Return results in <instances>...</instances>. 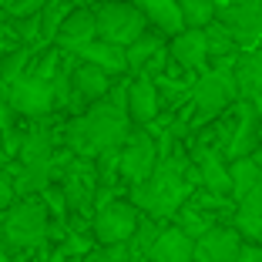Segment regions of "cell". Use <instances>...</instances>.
<instances>
[{
  "label": "cell",
  "instance_id": "ffe728a7",
  "mask_svg": "<svg viewBox=\"0 0 262 262\" xmlns=\"http://www.w3.org/2000/svg\"><path fill=\"white\" fill-rule=\"evenodd\" d=\"M135 7L141 10V17L148 20V27L158 31L162 37L171 40L175 34L185 31V27H182V14H178L175 0H135Z\"/></svg>",
  "mask_w": 262,
  "mask_h": 262
},
{
  "label": "cell",
  "instance_id": "6da1fadb",
  "mask_svg": "<svg viewBox=\"0 0 262 262\" xmlns=\"http://www.w3.org/2000/svg\"><path fill=\"white\" fill-rule=\"evenodd\" d=\"M195 185H199V171H195L192 158L185 155H168L155 165L148 182L131 188V205L141 212V219L151 222H168L178 215V208L192 199Z\"/></svg>",
  "mask_w": 262,
  "mask_h": 262
},
{
  "label": "cell",
  "instance_id": "3957f363",
  "mask_svg": "<svg viewBox=\"0 0 262 262\" xmlns=\"http://www.w3.org/2000/svg\"><path fill=\"white\" fill-rule=\"evenodd\" d=\"M51 232V215L40 199H20L4 212L0 219V242L7 249H20V252H31L40 242L47 239Z\"/></svg>",
  "mask_w": 262,
  "mask_h": 262
},
{
  "label": "cell",
  "instance_id": "52a82bcc",
  "mask_svg": "<svg viewBox=\"0 0 262 262\" xmlns=\"http://www.w3.org/2000/svg\"><path fill=\"white\" fill-rule=\"evenodd\" d=\"M158 165V141L148 135V131L135 128L128 135L121 148H118V178H124L131 188L148 182V175Z\"/></svg>",
  "mask_w": 262,
  "mask_h": 262
},
{
  "label": "cell",
  "instance_id": "7c38bea8",
  "mask_svg": "<svg viewBox=\"0 0 262 262\" xmlns=\"http://www.w3.org/2000/svg\"><path fill=\"white\" fill-rule=\"evenodd\" d=\"M162 104H158V91H155V81L148 77H131L128 81V104H124V115H128L131 128H148V124L158 118Z\"/></svg>",
  "mask_w": 262,
  "mask_h": 262
},
{
  "label": "cell",
  "instance_id": "7402d4cb",
  "mask_svg": "<svg viewBox=\"0 0 262 262\" xmlns=\"http://www.w3.org/2000/svg\"><path fill=\"white\" fill-rule=\"evenodd\" d=\"M17 158H20V165H51L54 162V135L44 128L27 131L17 145Z\"/></svg>",
  "mask_w": 262,
  "mask_h": 262
},
{
  "label": "cell",
  "instance_id": "ac0fdd59",
  "mask_svg": "<svg viewBox=\"0 0 262 262\" xmlns=\"http://www.w3.org/2000/svg\"><path fill=\"white\" fill-rule=\"evenodd\" d=\"M68 77H71V94H74L81 104H98V101H104L111 81H115V77H108L104 71L91 68V64H77Z\"/></svg>",
  "mask_w": 262,
  "mask_h": 262
},
{
  "label": "cell",
  "instance_id": "8992f818",
  "mask_svg": "<svg viewBox=\"0 0 262 262\" xmlns=\"http://www.w3.org/2000/svg\"><path fill=\"white\" fill-rule=\"evenodd\" d=\"M235 101H239V91H235L232 71H205L192 88V104L202 121H215Z\"/></svg>",
  "mask_w": 262,
  "mask_h": 262
},
{
  "label": "cell",
  "instance_id": "ba28073f",
  "mask_svg": "<svg viewBox=\"0 0 262 262\" xmlns=\"http://www.w3.org/2000/svg\"><path fill=\"white\" fill-rule=\"evenodd\" d=\"M4 98H7L10 111H14V115H24V118H44L57 108L51 81H40V77H31V74H24L20 81L4 88Z\"/></svg>",
  "mask_w": 262,
  "mask_h": 262
},
{
  "label": "cell",
  "instance_id": "cb8c5ba5",
  "mask_svg": "<svg viewBox=\"0 0 262 262\" xmlns=\"http://www.w3.org/2000/svg\"><path fill=\"white\" fill-rule=\"evenodd\" d=\"M165 51V37L158 31H151V27H148L145 34H141L138 40H135V44L131 47H124V61H128V71L131 74H138L141 68H145L148 61H151L155 54H162Z\"/></svg>",
  "mask_w": 262,
  "mask_h": 262
},
{
  "label": "cell",
  "instance_id": "603a6c76",
  "mask_svg": "<svg viewBox=\"0 0 262 262\" xmlns=\"http://www.w3.org/2000/svg\"><path fill=\"white\" fill-rule=\"evenodd\" d=\"M259 185H262V171L252 165V158H235V162H229V199L232 202L246 199V195Z\"/></svg>",
  "mask_w": 262,
  "mask_h": 262
},
{
  "label": "cell",
  "instance_id": "f1b7e54d",
  "mask_svg": "<svg viewBox=\"0 0 262 262\" xmlns=\"http://www.w3.org/2000/svg\"><path fill=\"white\" fill-rule=\"evenodd\" d=\"M68 10H74V7H68L64 0H47L44 7H40V40H54V34L61 27V20L68 17Z\"/></svg>",
  "mask_w": 262,
  "mask_h": 262
},
{
  "label": "cell",
  "instance_id": "5bb4252c",
  "mask_svg": "<svg viewBox=\"0 0 262 262\" xmlns=\"http://www.w3.org/2000/svg\"><path fill=\"white\" fill-rule=\"evenodd\" d=\"M262 141V124L255 118L252 104L249 101H239V121H235V131H232V141L225 145L222 158L225 162H235V158H249V155L259 148Z\"/></svg>",
  "mask_w": 262,
  "mask_h": 262
},
{
  "label": "cell",
  "instance_id": "4316f807",
  "mask_svg": "<svg viewBox=\"0 0 262 262\" xmlns=\"http://www.w3.org/2000/svg\"><path fill=\"white\" fill-rule=\"evenodd\" d=\"M31 47H17V51H10V54H4V61H0V84L7 88L14 84V81H20L27 71H31Z\"/></svg>",
  "mask_w": 262,
  "mask_h": 262
},
{
  "label": "cell",
  "instance_id": "44dd1931",
  "mask_svg": "<svg viewBox=\"0 0 262 262\" xmlns=\"http://www.w3.org/2000/svg\"><path fill=\"white\" fill-rule=\"evenodd\" d=\"M192 249H195V242L182 229L162 225L151 252H148V262H192Z\"/></svg>",
  "mask_w": 262,
  "mask_h": 262
},
{
  "label": "cell",
  "instance_id": "7a4b0ae2",
  "mask_svg": "<svg viewBox=\"0 0 262 262\" xmlns=\"http://www.w3.org/2000/svg\"><path fill=\"white\" fill-rule=\"evenodd\" d=\"M131 121L124 111L111 108L108 101H98V104H88L81 115H74L64 128V141H68V151L81 162H94L98 155L104 151H118V148L128 141L131 135Z\"/></svg>",
  "mask_w": 262,
  "mask_h": 262
},
{
  "label": "cell",
  "instance_id": "4fadbf2b",
  "mask_svg": "<svg viewBox=\"0 0 262 262\" xmlns=\"http://www.w3.org/2000/svg\"><path fill=\"white\" fill-rule=\"evenodd\" d=\"M94 37H98V27H94V10L91 7H74V10H68V17H64L61 27H57L54 47H57V51H71V54H74L77 47L91 44Z\"/></svg>",
  "mask_w": 262,
  "mask_h": 262
},
{
  "label": "cell",
  "instance_id": "e575fe53",
  "mask_svg": "<svg viewBox=\"0 0 262 262\" xmlns=\"http://www.w3.org/2000/svg\"><path fill=\"white\" fill-rule=\"evenodd\" d=\"M249 158H252V165H255V168H259V171H262V145H259V148H255V151H252V155H249Z\"/></svg>",
  "mask_w": 262,
  "mask_h": 262
},
{
  "label": "cell",
  "instance_id": "d6a6232c",
  "mask_svg": "<svg viewBox=\"0 0 262 262\" xmlns=\"http://www.w3.org/2000/svg\"><path fill=\"white\" fill-rule=\"evenodd\" d=\"M235 262H262V242H242Z\"/></svg>",
  "mask_w": 262,
  "mask_h": 262
},
{
  "label": "cell",
  "instance_id": "277c9868",
  "mask_svg": "<svg viewBox=\"0 0 262 262\" xmlns=\"http://www.w3.org/2000/svg\"><path fill=\"white\" fill-rule=\"evenodd\" d=\"M94 27L98 40L115 47H131L141 34L148 31V20L135 4H98L94 7Z\"/></svg>",
  "mask_w": 262,
  "mask_h": 262
},
{
  "label": "cell",
  "instance_id": "8d00e7d4",
  "mask_svg": "<svg viewBox=\"0 0 262 262\" xmlns=\"http://www.w3.org/2000/svg\"><path fill=\"white\" fill-rule=\"evenodd\" d=\"M10 252H14V249H7L4 242H0V262H14V259H10Z\"/></svg>",
  "mask_w": 262,
  "mask_h": 262
},
{
  "label": "cell",
  "instance_id": "74e56055",
  "mask_svg": "<svg viewBox=\"0 0 262 262\" xmlns=\"http://www.w3.org/2000/svg\"><path fill=\"white\" fill-rule=\"evenodd\" d=\"M98 4H135V0H98Z\"/></svg>",
  "mask_w": 262,
  "mask_h": 262
},
{
  "label": "cell",
  "instance_id": "4dcf8cb0",
  "mask_svg": "<svg viewBox=\"0 0 262 262\" xmlns=\"http://www.w3.org/2000/svg\"><path fill=\"white\" fill-rule=\"evenodd\" d=\"M14 24H17V37L24 40V47H31L40 40V14L24 17V20H14Z\"/></svg>",
  "mask_w": 262,
  "mask_h": 262
},
{
  "label": "cell",
  "instance_id": "d6986e66",
  "mask_svg": "<svg viewBox=\"0 0 262 262\" xmlns=\"http://www.w3.org/2000/svg\"><path fill=\"white\" fill-rule=\"evenodd\" d=\"M232 229L239 232L242 242H262V185L252 188L246 199L235 202Z\"/></svg>",
  "mask_w": 262,
  "mask_h": 262
},
{
  "label": "cell",
  "instance_id": "d590c367",
  "mask_svg": "<svg viewBox=\"0 0 262 262\" xmlns=\"http://www.w3.org/2000/svg\"><path fill=\"white\" fill-rule=\"evenodd\" d=\"M252 111H255V118H259V124H262V94L252 101Z\"/></svg>",
  "mask_w": 262,
  "mask_h": 262
},
{
  "label": "cell",
  "instance_id": "836d02e7",
  "mask_svg": "<svg viewBox=\"0 0 262 262\" xmlns=\"http://www.w3.org/2000/svg\"><path fill=\"white\" fill-rule=\"evenodd\" d=\"M235 7H262V0H229Z\"/></svg>",
  "mask_w": 262,
  "mask_h": 262
},
{
  "label": "cell",
  "instance_id": "1f68e13d",
  "mask_svg": "<svg viewBox=\"0 0 262 262\" xmlns=\"http://www.w3.org/2000/svg\"><path fill=\"white\" fill-rule=\"evenodd\" d=\"M17 202V192H14V182H10L7 171H0V212H7L10 205Z\"/></svg>",
  "mask_w": 262,
  "mask_h": 262
},
{
  "label": "cell",
  "instance_id": "484cf974",
  "mask_svg": "<svg viewBox=\"0 0 262 262\" xmlns=\"http://www.w3.org/2000/svg\"><path fill=\"white\" fill-rule=\"evenodd\" d=\"M158 232H162V222H151V219H141L135 235L128 239V259L131 262H148V252H151L155 239H158Z\"/></svg>",
  "mask_w": 262,
  "mask_h": 262
},
{
  "label": "cell",
  "instance_id": "8fae6325",
  "mask_svg": "<svg viewBox=\"0 0 262 262\" xmlns=\"http://www.w3.org/2000/svg\"><path fill=\"white\" fill-rule=\"evenodd\" d=\"M195 171H199V185L202 192L208 195H219V199H229V162L222 158L219 148H208L202 145L192 158Z\"/></svg>",
  "mask_w": 262,
  "mask_h": 262
},
{
  "label": "cell",
  "instance_id": "d4e9b609",
  "mask_svg": "<svg viewBox=\"0 0 262 262\" xmlns=\"http://www.w3.org/2000/svg\"><path fill=\"white\" fill-rule=\"evenodd\" d=\"M175 4L185 31H205L208 24L215 20V10H219L215 0H175Z\"/></svg>",
  "mask_w": 262,
  "mask_h": 262
},
{
  "label": "cell",
  "instance_id": "2e32d148",
  "mask_svg": "<svg viewBox=\"0 0 262 262\" xmlns=\"http://www.w3.org/2000/svg\"><path fill=\"white\" fill-rule=\"evenodd\" d=\"M232 81H235V91H239V101H249L252 104L262 94V47H252V51H242L232 64Z\"/></svg>",
  "mask_w": 262,
  "mask_h": 262
},
{
  "label": "cell",
  "instance_id": "e0dca14e",
  "mask_svg": "<svg viewBox=\"0 0 262 262\" xmlns=\"http://www.w3.org/2000/svg\"><path fill=\"white\" fill-rule=\"evenodd\" d=\"M81 64H91V68L104 71L108 77H124L128 74V61H124V47H115V44H104V40L94 37L91 44L77 47L74 51Z\"/></svg>",
  "mask_w": 262,
  "mask_h": 262
},
{
  "label": "cell",
  "instance_id": "9a60e30c",
  "mask_svg": "<svg viewBox=\"0 0 262 262\" xmlns=\"http://www.w3.org/2000/svg\"><path fill=\"white\" fill-rule=\"evenodd\" d=\"M168 51V61L171 68L178 71H202L208 61V51H205V34L202 31H182L165 44Z\"/></svg>",
  "mask_w": 262,
  "mask_h": 262
},
{
  "label": "cell",
  "instance_id": "f546056e",
  "mask_svg": "<svg viewBox=\"0 0 262 262\" xmlns=\"http://www.w3.org/2000/svg\"><path fill=\"white\" fill-rule=\"evenodd\" d=\"M47 0H0V10L10 17V20H24V17H34L40 14Z\"/></svg>",
  "mask_w": 262,
  "mask_h": 262
},
{
  "label": "cell",
  "instance_id": "30bf717a",
  "mask_svg": "<svg viewBox=\"0 0 262 262\" xmlns=\"http://www.w3.org/2000/svg\"><path fill=\"white\" fill-rule=\"evenodd\" d=\"M239 249H242V239L232 225H212L205 235L195 239L192 262H235Z\"/></svg>",
  "mask_w": 262,
  "mask_h": 262
},
{
  "label": "cell",
  "instance_id": "5b68a950",
  "mask_svg": "<svg viewBox=\"0 0 262 262\" xmlns=\"http://www.w3.org/2000/svg\"><path fill=\"white\" fill-rule=\"evenodd\" d=\"M141 222V212L131 205L128 199H115L108 205H101L94 212V222H91V239L98 246H128V239L135 235Z\"/></svg>",
  "mask_w": 262,
  "mask_h": 262
},
{
  "label": "cell",
  "instance_id": "9c48e42d",
  "mask_svg": "<svg viewBox=\"0 0 262 262\" xmlns=\"http://www.w3.org/2000/svg\"><path fill=\"white\" fill-rule=\"evenodd\" d=\"M215 24H222L225 34L239 51H252L262 40V7H235L225 4L215 10Z\"/></svg>",
  "mask_w": 262,
  "mask_h": 262
},
{
  "label": "cell",
  "instance_id": "83f0119b",
  "mask_svg": "<svg viewBox=\"0 0 262 262\" xmlns=\"http://www.w3.org/2000/svg\"><path fill=\"white\" fill-rule=\"evenodd\" d=\"M205 51H208V61H219V57H229V54H239V47L232 44V37L225 34V27L222 24H208L205 31Z\"/></svg>",
  "mask_w": 262,
  "mask_h": 262
}]
</instances>
